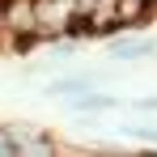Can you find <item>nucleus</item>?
Returning <instances> with one entry per match:
<instances>
[{
    "mask_svg": "<svg viewBox=\"0 0 157 157\" xmlns=\"http://www.w3.org/2000/svg\"><path fill=\"white\" fill-rule=\"evenodd\" d=\"M149 4H157V0H115V17H123V21H140Z\"/></svg>",
    "mask_w": 157,
    "mask_h": 157,
    "instance_id": "f257e3e1",
    "label": "nucleus"
},
{
    "mask_svg": "<svg viewBox=\"0 0 157 157\" xmlns=\"http://www.w3.org/2000/svg\"><path fill=\"white\" fill-rule=\"evenodd\" d=\"M153 51V43H123L115 55H123V59H140V55H149Z\"/></svg>",
    "mask_w": 157,
    "mask_h": 157,
    "instance_id": "f03ea898",
    "label": "nucleus"
}]
</instances>
